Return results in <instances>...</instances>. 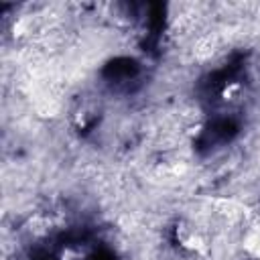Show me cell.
<instances>
[{
  "instance_id": "cell-1",
  "label": "cell",
  "mask_w": 260,
  "mask_h": 260,
  "mask_svg": "<svg viewBox=\"0 0 260 260\" xmlns=\"http://www.w3.org/2000/svg\"><path fill=\"white\" fill-rule=\"evenodd\" d=\"M179 244H181L183 250L193 252V254H207V248H209L207 242H205V238L199 232H187V234H183L179 238Z\"/></svg>"
},
{
  "instance_id": "cell-3",
  "label": "cell",
  "mask_w": 260,
  "mask_h": 260,
  "mask_svg": "<svg viewBox=\"0 0 260 260\" xmlns=\"http://www.w3.org/2000/svg\"><path fill=\"white\" fill-rule=\"evenodd\" d=\"M24 260H30V258H24Z\"/></svg>"
},
{
  "instance_id": "cell-2",
  "label": "cell",
  "mask_w": 260,
  "mask_h": 260,
  "mask_svg": "<svg viewBox=\"0 0 260 260\" xmlns=\"http://www.w3.org/2000/svg\"><path fill=\"white\" fill-rule=\"evenodd\" d=\"M244 250L246 254H250L252 258L260 260V232L258 230H250L244 236Z\"/></svg>"
}]
</instances>
